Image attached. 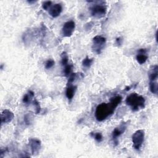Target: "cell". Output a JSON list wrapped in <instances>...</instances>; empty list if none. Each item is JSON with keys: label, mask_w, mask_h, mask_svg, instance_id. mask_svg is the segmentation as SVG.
I'll return each mask as SVG.
<instances>
[{"label": "cell", "mask_w": 158, "mask_h": 158, "mask_svg": "<svg viewBox=\"0 0 158 158\" xmlns=\"http://www.w3.org/2000/svg\"><path fill=\"white\" fill-rule=\"evenodd\" d=\"M72 69H73V66L71 64H68L66 66H64V74L66 77H69L72 72Z\"/></svg>", "instance_id": "18"}, {"label": "cell", "mask_w": 158, "mask_h": 158, "mask_svg": "<svg viewBox=\"0 0 158 158\" xmlns=\"http://www.w3.org/2000/svg\"><path fill=\"white\" fill-rule=\"evenodd\" d=\"M122 98L117 96L111 98L108 103H103L99 105L95 111V117L98 122H102L114 114L116 108L121 103Z\"/></svg>", "instance_id": "1"}, {"label": "cell", "mask_w": 158, "mask_h": 158, "mask_svg": "<svg viewBox=\"0 0 158 158\" xmlns=\"http://www.w3.org/2000/svg\"><path fill=\"white\" fill-rule=\"evenodd\" d=\"M158 75V67L155 65L152 67L149 72V82H156Z\"/></svg>", "instance_id": "13"}, {"label": "cell", "mask_w": 158, "mask_h": 158, "mask_svg": "<svg viewBox=\"0 0 158 158\" xmlns=\"http://www.w3.org/2000/svg\"><path fill=\"white\" fill-rule=\"evenodd\" d=\"M133 146L136 150H140L145 140V132L143 130H137L132 137Z\"/></svg>", "instance_id": "5"}, {"label": "cell", "mask_w": 158, "mask_h": 158, "mask_svg": "<svg viewBox=\"0 0 158 158\" xmlns=\"http://www.w3.org/2000/svg\"><path fill=\"white\" fill-rule=\"evenodd\" d=\"M77 74L76 73H72L69 76V79L68 82V85H71L72 84V83L75 81V80L77 79Z\"/></svg>", "instance_id": "22"}, {"label": "cell", "mask_w": 158, "mask_h": 158, "mask_svg": "<svg viewBox=\"0 0 158 158\" xmlns=\"http://www.w3.org/2000/svg\"><path fill=\"white\" fill-rule=\"evenodd\" d=\"M91 16L95 18H101L105 16L107 12V8L104 4H95L90 8Z\"/></svg>", "instance_id": "3"}, {"label": "cell", "mask_w": 158, "mask_h": 158, "mask_svg": "<svg viewBox=\"0 0 158 158\" xmlns=\"http://www.w3.org/2000/svg\"><path fill=\"white\" fill-rule=\"evenodd\" d=\"M148 56L147 55V50L146 49H140L138 50V53L136 56V59L137 62L140 64H143L148 60Z\"/></svg>", "instance_id": "10"}, {"label": "cell", "mask_w": 158, "mask_h": 158, "mask_svg": "<svg viewBox=\"0 0 158 158\" xmlns=\"http://www.w3.org/2000/svg\"><path fill=\"white\" fill-rule=\"evenodd\" d=\"M61 63L63 66H66V65L68 64V62H69V57L68 56L67 54V53L66 52H63L61 54Z\"/></svg>", "instance_id": "17"}, {"label": "cell", "mask_w": 158, "mask_h": 158, "mask_svg": "<svg viewBox=\"0 0 158 158\" xmlns=\"http://www.w3.org/2000/svg\"><path fill=\"white\" fill-rule=\"evenodd\" d=\"M14 117L13 112L8 109H5L2 111L1 114V122L3 125V123H8L12 121Z\"/></svg>", "instance_id": "9"}, {"label": "cell", "mask_w": 158, "mask_h": 158, "mask_svg": "<svg viewBox=\"0 0 158 158\" xmlns=\"http://www.w3.org/2000/svg\"><path fill=\"white\" fill-rule=\"evenodd\" d=\"M116 43H117V45H121V43H122L121 38L119 37V38H117V39H116Z\"/></svg>", "instance_id": "25"}, {"label": "cell", "mask_w": 158, "mask_h": 158, "mask_svg": "<svg viewBox=\"0 0 158 158\" xmlns=\"http://www.w3.org/2000/svg\"><path fill=\"white\" fill-rule=\"evenodd\" d=\"M62 11V5L59 3H57L51 6V7L49 9V14L51 17L56 18L60 16Z\"/></svg>", "instance_id": "11"}, {"label": "cell", "mask_w": 158, "mask_h": 158, "mask_svg": "<svg viewBox=\"0 0 158 158\" xmlns=\"http://www.w3.org/2000/svg\"><path fill=\"white\" fill-rule=\"evenodd\" d=\"M75 28V23L72 20L66 22L62 28V35L64 37H70L72 35Z\"/></svg>", "instance_id": "6"}, {"label": "cell", "mask_w": 158, "mask_h": 158, "mask_svg": "<svg viewBox=\"0 0 158 158\" xmlns=\"http://www.w3.org/2000/svg\"><path fill=\"white\" fill-rule=\"evenodd\" d=\"M91 136L93 137L94 140H95L98 143H100L103 141V135L100 132H98V133H94V134H91Z\"/></svg>", "instance_id": "19"}, {"label": "cell", "mask_w": 158, "mask_h": 158, "mask_svg": "<svg viewBox=\"0 0 158 158\" xmlns=\"http://www.w3.org/2000/svg\"><path fill=\"white\" fill-rule=\"evenodd\" d=\"M76 90H77L76 86H74L72 84L68 85V87H67L66 92V95L69 101H71L73 99Z\"/></svg>", "instance_id": "12"}, {"label": "cell", "mask_w": 158, "mask_h": 158, "mask_svg": "<svg viewBox=\"0 0 158 158\" xmlns=\"http://www.w3.org/2000/svg\"><path fill=\"white\" fill-rule=\"evenodd\" d=\"M52 5V2H50V1H48V2H45L43 3L42 5V8L45 11H48V9H50V8L51 7V5Z\"/></svg>", "instance_id": "23"}, {"label": "cell", "mask_w": 158, "mask_h": 158, "mask_svg": "<svg viewBox=\"0 0 158 158\" xmlns=\"http://www.w3.org/2000/svg\"><path fill=\"white\" fill-rule=\"evenodd\" d=\"M29 145L32 154L35 155L38 154L41 149L42 143L41 141L37 138H31L29 140Z\"/></svg>", "instance_id": "8"}, {"label": "cell", "mask_w": 158, "mask_h": 158, "mask_svg": "<svg viewBox=\"0 0 158 158\" xmlns=\"http://www.w3.org/2000/svg\"><path fill=\"white\" fill-rule=\"evenodd\" d=\"M127 123L126 122H123L119 126H118L117 127L115 128L114 130H113L112 139L114 143H116V145H117L118 143V141H117L118 137H119L122 134L125 132L126 129H127Z\"/></svg>", "instance_id": "7"}, {"label": "cell", "mask_w": 158, "mask_h": 158, "mask_svg": "<svg viewBox=\"0 0 158 158\" xmlns=\"http://www.w3.org/2000/svg\"><path fill=\"white\" fill-rule=\"evenodd\" d=\"M34 105L35 106V108H36V113L37 114H39L40 113V111H41V108H40V103H39V101L36 100H35L34 101Z\"/></svg>", "instance_id": "24"}, {"label": "cell", "mask_w": 158, "mask_h": 158, "mask_svg": "<svg viewBox=\"0 0 158 158\" xmlns=\"http://www.w3.org/2000/svg\"><path fill=\"white\" fill-rule=\"evenodd\" d=\"M149 90L152 93L157 94L158 91L157 82H149Z\"/></svg>", "instance_id": "16"}, {"label": "cell", "mask_w": 158, "mask_h": 158, "mask_svg": "<svg viewBox=\"0 0 158 158\" xmlns=\"http://www.w3.org/2000/svg\"><path fill=\"white\" fill-rule=\"evenodd\" d=\"M93 62V59L89 58L88 56L86 57L82 61V66L85 68H89L91 67Z\"/></svg>", "instance_id": "15"}, {"label": "cell", "mask_w": 158, "mask_h": 158, "mask_svg": "<svg viewBox=\"0 0 158 158\" xmlns=\"http://www.w3.org/2000/svg\"><path fill=\"white\" fill-rule=\"evenodd\" d=\"M106 42V39L105 37L101 35L95 36L93 39V50L97 54H100L102 52L103 48H105Z\"/></svg>", "instance_id": "4"}, {"label": "cell", "mask_w": 158, "mask_h": 158, "mask_svg": "<svg viewBox=\"0 0 158 158\" xmlns=\"http://www.w3.org/2000/svg\"><path fill=\"white\" fill-rule=\"evenodd\" d=\"M130 86H127V87L125 88V90L126 91H129V90H130Z\"/></svg>", "instance_id": "26"}, {"label": "cell", "mask_w": 158, "mask_h": 158, "mask_svg": "<svg viewBox=\"0 0 158 158\" xmlns=\"http://www.w3.org/2000/svg\"><path fill=\"white\" fill-rule=\"evenodd\" d=\"M125 103L132 108L133 111H138L145 107V99L136 93H131L126 98Z\"/></svg>", "instance_id": "2"}, {"label": "cell", "mask_w": 158, "mask_h": 158, "mask_svg": "<svg viewBox=\"0 0 158 158\" xmlns=\"http://www.w3.org/2000/svg\"><path fill=\"white\" fill-rule=\"evenodd\" d=\"M33 120V117L30 114H27L24 116V121L27 125H30Z\"/></svg>", "instance_id": "20"}, {"label": "cell", "mask_w": 158, "mask_h": 158, "mask_svg": "<svg viewBox=\"0 0 158 158\" xmlns=\"http://www.w3.org/2000/svg\"><path fill=\"white\" fill-rule=\"evenodd\" d=\"M34 97V93L31 91L29 90L28 92L27 93H26L25 95L24 96V98L22 99V101L24 104L25 105H28L29 103H31V100Z\"/></svg>", "instance_id": "14"}, {"label": "cell", "mask_w": 158, "mask_h": 158, "mask_svg": "<svg viewBox=\"0 0 158 158\" xmlns=\"http://www.w3.org/2000/svg\"><path fill=\"white\" fill-rule=\"evenodd\" d=\"M55 64V62L53 59H49L45 63V68L46 69H50L52 68Z\"/></svg>", "instance_id": "21"}]
</instances>
